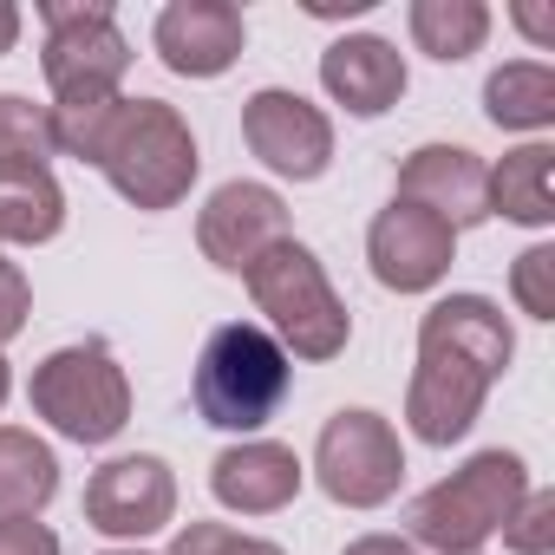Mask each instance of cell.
I'll return each mask as SVG.
<instances>
[{
	"instance_id": "7c38bea8",
	"label": "cell",
	"mask_w": 555,
	"mask_h": 555,
	"mask_svg": "<svg viewBox=\"0 0 555 555\" xmlns=\"http://www.w3.org/2000/svg\"><path fill=\"white\" fill-rule=\"evenodd\" d=\"M196 242L222 274H248L274 242H288V203L268 183H222L196 216Z\"/></svg>"
},
{
	"instance_id": "4dcf8cb0",
	"label": "cell",
	"mask_w": 555,
	"mask_h": 555,
	"mask_svg": "<svg viewBox=\"0 0 555 555\" xmlns=\"http://www.w3.org/2000/svg\"><path fill=\"white\" fill-rule=\"evenodd\" d=\"M516 21H522L535 40H548V14H535V8H516Z\"/></svg>"
},
{
	"instance_id": "d4e9b609",
	"label": "cell",
	"mask_w": 555,
	"mask_h": 555,
	"mask_svg": "<svg viewBox=\"0 0 555 555\" xmlns=\"http://www.w3.org/2000/svg\"><path fill=\"white\" fill-rule=\"evenodd\" d=\"M170 555H288V548H274L261 535H242L229 522H183L177 542H170Z\"/></svg>"
},
{
	"instance_id": "277c9868",
	"label": "cell",
	"mask_w": 555,
	"mask_h": 555,
	"mask_svg": "<svg viewBox=\"0 0 555 555\" xmlns=\"http://www.w3.org/2000/svg\"><path fill=\"white\" fill-rule=\"evenodd\" d=\"M248 295H255V308L268 314V334L282 340V353H295V360H334V353H347V334H353V314H347V301L334 295V282H327V268L314 261V248L308 242H274L248 274Z\"/></svg>"
},
{
	"instance_id": "8fae6325",
	"label": "cell",
	"mask_w": 555,
	"mask_h": 555,
	"mask_svg": "<svg viewBox=\"0 0 555 555\" xmlns=\"http://www.w3.org/2000/svg\"><path fill=\"white\" fill-rule=\"evenodd\" d=\"M170 516H177V477H170V464L151 457V451L99 464L92 483H86V522H92L99 535H118V542L157 535Z\"/></svg>"
},
{
	"instance_id": "d6986e66",
	"label": "cell",
	"mask_w": 555,
	"mask_h": 555,
	"mask_svg": "<svg viewBox=\"0 0 555 555\" xmlns=\"http://www.w3.org/2000/svg\"><path fill=\"white\" fill-rule=\"evenodd\" d=\"M555 151L548 144H522L490 170V216H509L522 229H548L555 222V190H548Z\"/></svg>"
},
{
	"instance_id": "cb8c5ba5",
	"label": "cell",
	"mask_w": 555,
	"mask_h": 555,
	"mask_svg": "<svg viewBox=\"0 0 555 555\" xmlns=\"http://www.w3.org/2000/svg\"><path fill=\"white\" fill-rule=\"evenodd\" d=\"M503 542L516 555H548L555 548V490H522V503L503 522Z\"/></svg>"
},
{
	"instance_id": "f546056e",
	"label": "cell",
	"mask_w": 555,
	"mask_h": 555,
	"mask_svg": "<svg viewBox=\"0 0 555 555\" xmlns=\"http://www.w3.org/2000/svg\"><path fill=\"white\" fill-rule=\"evenodd\" d=\"M14 40H21V8L0 0V53H14Z\"/></svg>"
},
{
	"instance_id": "e0dca14e",
	"label": "cell",
	"mask_w": 555,
	"mask_h": 555,
	"mask_svg": "<svg viewBox=\"0 0 555 555\" xmlns=\"http://www.w3.org/2000/svg\"><path fill=\"white\" fill-rule=\"evenodd\" d=\"M66 229V190L53 177V164L34 157H0V242H53Z\"/></svg>"
},
{
	"instance_id": "d6a6232c",
	"label": "cell",
	"mask_w": 555,
	"mask_h": 555,
	"mask_svg": "<svg viewBox=\"0 0 555 555\" xmlns=\"http://www.w3.org/2000/svg\"><path fill=\"white\" fill-rule=\"evenodd\" d=\"M105 555H144V548H105Z\"/></svg>"
},
{
	"instance_id": "1f68e13d",
	"label": "cell",
	"mask_w": 555,
	"mask_h": 555,
	"mask_svg": "<svg viewBox=\"0 0 555 555\" xmlns=\"http://www.w3.org/2000/svg\"><path fill=\"white\" fill-rule=\"evenodd\" d=\"M8 386H14V379H8V360H0V405H8Z\"/></svg>"
},
{
	"instance_id": "603a6c76",
	"label": "cell",
	"mask_w": 555,
	"mask_h": 555,
	"mask_svg": "<svg viewBox=\"0 0 555 555\" xmlns=\"http://www.w3.org/2000/svg\"><path fill=\"white\" fill-rule=\"evenodd\" d=\"M509 295H516V308H522L529 321H555V248H548V242H535V248L516 255Z\"/></svg>"
},
{
	"instance_id": "30bf717a",
	"label": "cell",
	"mask_w": 555,
	"mask_h": 555,
	"mask_svg": "<svg viewBox=\"0 0 555 555\" xmlns=\"http://www.w3.org/2000/svg\"><path fill=\"white\" fill-rule=\"evenodd\" d=\"M242 138H248V151L274 177H295V183H314L334 164V125H327V112L308 105L288 86H261L242 105Z\"/></svg>"
},
{
	"instance_id": "4316f807",
	"label": "cell",
	"mask_w": 555,
	"mask_h": 555,
	"mask_svg": "<svg viewBox=\"0 0 555 555\" xmlns=\"http://www.w3.org/2000/svg\"><path fill=\"white\" fill-rule=\"evenodd\" d=\"M0 555H60V535L34 516H0Z\"/></svg>"
},
{
	"instance_id": "5b68a950",
	"label": "cell",
	"mask_w": 555,
	"mask_h": 555,
	"mask_svg": "<svg viewBox=\"0 0 555 555\" xmlns=\"http://www.w3.org/2000/svg\"><path fill=\"white\" fill-rule=\"evenodd\" d=\"M522 490H529V470H522L516 451H503V444L477 451L464 470H451L444 483L412 496V535L438 555H477L509 522Z\"/></svg>"
},
{
	"instance_id": "4fadbf2b",
	"label": "cell",
	"mask_w": 555,
	"mask_h": 555,
	"mask_svg": "<svg viewBox=\"0 0 555 555\" xmlns=\"http://www.w3.org/2000/svg\"><path fill=\"white\" fill-rule=\"evenodd\" d=\"M399 203H418L431 209L438 222L451 229H470L490 216V170L477 151L464 144H418L405 164H399Z\"/></svg>"
},
{
	"instance_id": "9a60e30c",
	"label": "cell",
	"mask_w": 555,
	"mask_h": 555,
	"mask_svg": "<svg viewBox=\"0 0 555 555\" xmlns=\"http://www.w3.org/2000/svg\"><path fill=\"white\" fill-rule=\"evenodd\" d=\"M301 457L295 444H274V438H242L229 444L216 464H209V490L222 509H242V516H274L301 496Z\"/></svg>"
},
{
	"instance_id": "ac0fdd59",
	"label": "cell",
	"mask_w": 555,
	"mask_h": 555,
	"mask_svg": "<svg viewBox=\"0 0 555 555\" xmlns=\"http://www.w3.org/2000/svg\"><path fill=\"white\" fill-rule=\"evenodd\" d=\"M483 118L496 131H542L555 125V73L542 60H509L483 79Z\"/></svg>"
},
{
	"instance_id": "3957f363",
	"label": "cell",
	"mask_w": 555,
	"mask_h": 555,
	"mask_svg": "<svg viewBox=\"0 0 555 555\" xmlns=\"http://www.w3.org/2000/svg\"><path fill=\"white\" fill-rule=\"evenodd\" d=\"M295 386V366L282 353V340H274L268 327L255 321H229L203 340V360H196V412L203 425L216 431H261L274 412H282Z\"/></svg>"
},
{
	"instance_id": "5bb4252c",
	"label": "cell",
	"mask_w": 555,
	"mask_h": 555,
	"mask_svg": "<svg viewBox=\"0 0 555 555\" xmlns=\"http://www.w3.org/2000/svg\"><path fill=\"white\" fill-rule=\"evenodd\" d=\"M242 8L229 0H170L157 14V60L177 73V79H216L242 60Z\"/></svg>"
},
{
	"instance_id": "9c48e42d",
	"label": "cell",
	"mask_w": 555,
	"mask_h": 555,
	"mask_svg": "<svg viewBox=\"0 0 555 555\" xmlns=\"http://www.w3.org/2000/svg\"><path fill=\"white\" fill-rule=\"evenodd\" d=\"M366 261H373V282H379V288H392V295H425V288L444 282L451 261H457V229L438 222L431 209L392 196V203L373 216V229H366Z\"/></svg>"
},
{
	"instance_id": "8992f818",
	"label": "cell",
	"mask_w": 555,
	"mask_h": 555,
	"mask_svg": "<svg viewBox=\"0 0 555 555\" xmlns=\"http://www.w3.org/2000/svg\"><path fill=\"white\" fill-rule=\"evenodd\" d=\"M27 399L73 444H112L131 425V379H125V366L112 360L105 340H79V347L47 353L34 366Z\"/></svg>"
},
{
	"instance_id": "44dd1931",
	"label": "cell",
	"mask_w": 555,
	"mask_h": 555,
	"mask_svg": "<svg viewBox=\"0 0 555 555\" xmlns=\"http://www.w3.org/2000/svg\"><path fill=\"white\" fill-rule=\"evenodd\" d=\"M483 34H490L483 0H412V40H418V53H431L444 66L470 60L483 47Z\"/></svg>"
},
{
	"instance_id": "7402d4cb",
	"label": "cell",
	"mask_w": 555,
	"mask_h": 555,
	"mask_svg": "<svg viewBox=\"0 0 555 555\" xmlns=\"http://www.w3.org/2000/svg\"><path fill=\"white\" fill-rule=\"evenodd\" d=\"M0 157H34V164L53 157V118H47V105H34L21 92H0Z\"/></svg>"
},
{
	"instance_id": "f1b7e54d",
	"label": "cell",
	"mask_w": 555,
	"mask_h": 555,
	"mask_svg": "<svg viewBox=\"0 0 555 555\" xmlns=\"http://www.w3.org/2000/svg\"><path fill=\"white\" fill-rule=\"evenodd\" d=\"M373 0H308V14L314 21H353V14H366Z\"/></svg>"
},
{
	"instance_id": "2e32d148",
	"label": "cell",
	"mask_w": 555,
	"mask_h": 555,
	"mask_svg": "<svg viewBox=\"0 0 555 555\" xmlns=\"http://www.w3.org/2000/svg\"><path fill=\"white\" fill-rule=\"evenodd\" d=\"M321 86L353 112V118H379L405 99V53L379 34H347L321 53Z\"/></svg>"
},
{
	"instance_id": "ffe728a7",
	"label": "cell",
	"mask_w": 555,
	"mask_h": 555,
	"mask_svg": "<svg viewBox=\"0 0 555 555\" xmlns=\"http://www.w3.org/2000/svg\"><path fill=\"white\" fill-rule=\"evenodd\" d=\"M60 490V457L21 431V425H0V516H40Z\"/></svg>"
},
{
	"instance_id": "6da1fadb",
	"label": "cell",
	"mask_w": 555,
	"mask_h": 555,
	"mask_svg": "<svg viewBox=\"0 0 555 555\" xmlns=\"http://www.w3.org/2000/svg\"><path fill=\"white\" fill-rule=\"evenodd\" d=\"M509 353H516V334H509L496 301H483V295L431 301L425 321H418V366H412V386H405L412 438L457 444L477 425L483 392L509 373Z\"/></svg>"
},
{
	"instance_id": "7a4b0ae2",
	"label": "cell",
	"mask_w": 555,
	"mask_h": 555,
	"mask_svg": "<svg viewBox=\"0 0 555 555\" xmlns=\"http://www.w3.org/2000/svg\"><path fill=\"white\" fill-rule=\"evenodd\" d=\"M47 118H53V151L105 170V183L138 209H177L203 170L183 112L164 99H125L118 92L105 105H86V112L47 105Z\"/></svg>"
},
{
	"instance_id": "52a82bcc",
	"label": "cell",
	"mask_w": 555,
	"mask_h": 555,
	"mask_svg": "<svg viewBox=\"0 0 555 555\" xmlns=\"http://www.w3.org/2000/svg\"><path fill=\"white\" fill-rule=\"evenodd\" d=\"M47 21V47H40V73L53 86V112H86L118 99L125 73H131V40L118 34L112 8L99 0H40Z\"/></svg>"
},
{
	"instance_id": "83f0119b",
	"label": "cell",
	"mask_w": 555,
	"mask_h": 555,
	"mask_svg": "<svg viewBox=\"0 0 555 555\" xmlns=\"http://www.w3.org/2000/svg\"><path fill=\"white\" fill-rule=\"evenodd\" d=\"M347 555H418L405 535H360V542H347Z\"/></svg>"
},
{
	"instance_id": "ba28073f",
	"label": "cell",
	"mask_w": 555,
	"mask_h": 555,
	"mask_svg": "<svg viewBox=\"0 0 555 555\" xmlns=\"http://www.w3.org/2000/svg\"><path fill=\"white\" fill-rule=\"evenodd\" d=\"M314 477L334 503L347 509H379L399 477H405V451H399V431L379 418V412H334L321 425V444H314Z\"/></svg>"
},
{
	"instance_id": "484cf974",
	"label": "cell",
	"mask_w": 555,
	"mask_h": 555,
	"mask_svg": "<svg viewBox=\"0 0 555 555\" xmlns=\"http://www.w3.org/2000/svg\"><path fill=\"white\" fill-rule=\"evenodd\" d=\"M27 314H34V288H27V274L0 255V347H8L21 327H27Z\"/></svg>"
}]
</instances>
